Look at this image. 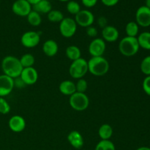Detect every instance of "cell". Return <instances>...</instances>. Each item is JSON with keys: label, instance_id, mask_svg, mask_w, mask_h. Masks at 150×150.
<instances>
[{"label": "cell", "instance_id": "cell-30", "mask_svg": "<svg viewBox=\"0 0 150 150\" xmlns=\"http://www.w3.org/2000/svg\"><path fill=\"white\" fill-rule=\"evenodd\" d=\"M76 92L81 93H85L87 90L88 83L84 79H78V81L76 83Z\"/></svg>", "mask_w": 150, "mask_h": 150}, {"label": "cell", "instance_id": "cell-25", "mask_svg": "<svg viewBox=\"0 0 150 150\" xmlns=\"http://www.w3.org/2000/svg\"><path fill=\"white\" fill-rule=\"evenodd\" d=\"M48 21L52 23H60L64 18V15L60 10H51L47 14Z\"/></svg>", "mask_w": 150, "mask_h": 150}, {"label": "cell", "instance_id": "cell-39", "mask_svg": "<svg viewBox=\"0 0 150 150\" xmlns=\"http://www.w3.org/2000/svg\"><path fill=\"white\" fill-rule=\"evenodd\" d=\"M136 150H150V148L147 147V146H142V147L138 148Z\"/></svg>", "mask_w": 150, "mask_h": 150}, {"label": "cell", "instance_id": "cell-22", "mask_svg": "<svg viewBox=\"0 0 150 150\" xmlns=\"http://www.w3.org/2000/svg\"><path fill=\"white\" fill-rule=\"evenodd\" d=\"M137 40L140 48L145 50H150V32H142L138 36Z\"/></svg>", "mask_w": 150, "mask_h": 150}, {"label": "cell", "instance_id": "cell-18", "mask_svg": "<svg viewBox=\"0 0 150 150\" xmlns=\"http://www.w3.org/2000/svg\"><path fill=\"white\" fill-rule=\"evenodd\" d=\"M59 90L62 95L71 96L75 92H76V83L70 80L63 81L59 86Z\"/></svg>", "mask_w": 150, "mask_h": 150}, {"label": "cell", "instance_id": "cell-24", "mask_svg": "<svg viewBox=\"0 0 150 150\" xmlns=\"http://www.w3.org/2000/svg\"><path fill=\"white\" fill-rule=\"evenodd\" d=\"M139 26L136 21H130L125 26V32L127 36L136 38L139 35Z\"/></svg>", "mask_w": 150, "mask_h": 150}, {"label": "cell", "instance_id": "cell-31", "mask_svg": "<svg viewBox=\"0 0 150 150\" xmlns=\"http://www.w3.org/2000/svg\"><path fill=\"white\" fill-rule=\"evenodd\" d=\"M10 105L4 98H0V114H7L10 111Z\"/></svg>", "mask_w": 150, "mask_h": 150}, {"label": "cell", "instance_id": "cell-40", "mask_svg": "<svg viewBox=\"0 0 150 150\" xmlns=\"http://www.w3.org/2000/svg\"><path fill=\"white\" fill-rule=\"evenodd\" d=\"M145 6L150 9V0H146V1H145Z\"/></svg>", "mask_w": 150, "mask_h": 150}, {"label": "cell", "instance_id": "cell-1", "mask_svg": "<svg viewBox=\"0 0 150 150\" xmlns=\"http://www.w3.org/2000/svg\"><path fill=\"white\" fill-rule=\"evenodd\" d=\"M1 67L4 74L13 79L19 77L23 69L19 59L14 56L4 57L1 61Z\"/></svg>", "mask_w": 150, "mask_h": 150}, {"label": "cell", "instance_id": "cell-17", "mask_svg": "<svg viewBox=\"0 0 150 150\" xmlns=\"http://www.w3.org/2000/svg\"><path fill=\"white\" fill-rule=\"evenodd\" d=\"M42 50L44 54L47 57H53L58 53L59 45L54 40H47L42 45Z\"/></svg>", "mask_w": 150, "mask_h": 150}, {"label": "cell", "instance_id": "cell-9", "mask_svg": "<svg viewBox=\"0 0 150 150\" xmlns=\"http://www.w3.org/2000/svg\"><path fill=\"white\" fill-rule=\"evenodd\" d=\"M75 21L79 26L87 28L92 26L95 21V16L88 10H81L79 13L75 16Z\"/></svg>", "mask_w": 150, "mask_h": 150}, {"label": "cell", "instance_id": "cell-14", "mask_svg": "<svg viewBox=\"0 0 150 150\" xmlns=\"http://www.w3.org/2000/svg\"><path fill=\"white\" fill-rule=\"evenodd\" d=\"M8 126L9 128L14 133H21L26 127V121L21 116L14 115L9 120Z\"/></svg>", "mask_w": 150, "mask_h": 150}, {"label": "cell", "instance_id": "cell-34", "mask_svg": "<svg viewBox=\"0 0 150 150\" xmlns=\"http://www.w3.org/2000/svg\"><path fill=\"white\" fill-rule=\"evenodd\" d=\"M13 82H14V87L18 88V89H23L26 86V83L23 82L20 76L13 79Z\"/></svg>", "mask_w": 150, "mask_h": 150}, {"label": "cell", "instance_id": "cell-28", "mask_svg": "<svg viewBox=\"0 0 150 150\" xmlns=\"http://www.w3.org/2000/svg\"><path fill=\"white\" fill-rule=\"evenodd\" d=\"M67 12L72 15L76 16L77 13H79L81 10V6L79 2L76 1H73V0H70V1H67V6H66Z\"/></svg>", "mask_w": 150, "mask_h": 150}, {"label": "cell", "instance_id": "cell-10", "mask_svg": "<svg viewBox=\"0 0 150 150\" xmlns=\"http://www.w3.org/2000/svg\"><path fill=\"white\" fill-rule=\"evenodd\" d=\"M32 10V5L27 0H16L12 5V11L16 16L26 17Z\"/></svg>", "mask_w": 150, "mask_h": 150}, {"label": "cell", "instance_id": "cell-2", "mask_svg": "<svg viewBox=\"0 0 150 150\" xmlns=\"http://www.w3.org/2000/svg\"><path fill=\"white\" fill-rule=\"evenodd\" d=\"M88 62V72L95 76H103L109 70V63L103 57H92Z\"/></svg>", "mask_w": 150, "mask_h": 150}, {"label": "cell", "instance_id": "cell-38", "mask_svg": "<svg viewBox=\"0 0 150 150\" xmlns=\"http://www.w3.org/2000/svg\"><path fill=\"white\" fill-rule=\"evenodd\" d=\"M27 1H29V2L30 3L32 6H33V5H35V4H37L38 2H39L40 0H27Z\"/></svg>", "mask_w": 150, "mask_h": 150}, {"label": "cell", "instance_id": "cell-13", "mask_svg": "<svg viewBox=\"0 0 150 150\" xmlns=\"http://www.w3.org/2000/svg\"><path fill=\"white\" fill-rule=\"evenodd\" d=\"M20 77L26 83V86H30V85L35 84L38 81V73L34 67H26L23 69Z\"/></svg>", "mask_w": 150, "mask_h": 150}, {"label": "cell", "instance_id": "cell-16", "mask_svg": "<svg viewBox=\"0 0 150 150\" xmlns=\"http://www.w3.org/2000/svg\"><path fill=\"white\" fill-rule=\"evenodd\" d=\"M67 141L70 144L76 149H81L84 144L81 133L77 130H73L69 133L67 135Z\"/></svg>", "mask_w": 150, "mask_h": 150}, {"label": "cell", "instance_id": "cell-19", "mask_svg": "<svg viewBox=\"0 0 150 150\" xmlns=\"http://www.w3.org/2000/svg\"><path fill=\"white\" fill-rule=\"evenodd\" d=\"M33 10L40 14H48L52 10V4L48 0H40L39 2L32 6Z\"/></svg>", "mask_w": 150, "mask_h": 150}, {"label": "cell", "instance_id": "cell-12", "mask_svg": "<svg viewBox=\"0 0 150 150\" xmlns=\"http://www.w3.org/2000/svg\"><path fill=\"white\" fill-rule=\"evenodd\" d=\"M13 89V79L4 74L0 75V98H4L9 95Z\"/></svg>", "mask_w": 150, "mask_h": 150}, {"label": "cell", "instance_id": "cell-29", "mask_svg": "<svg viewBox=\"0 0 150 150\" xmlns=\"http://www.w3.org/2000/svg\"><path fill=\"white\" fill-rule=\"evenodd\" d=\"M140 68L144 74L146 76H150V56H147L142 60Z\"/></svg>", "mask_w": 150, "mask_h": 150}, {"label": "cell", "instance_id": "cell-21", "mask_svg": "<svg viewBox=\"0 0 150 150\" xmlns=\"http://www.w3.org/2000/svg\"><path fill=\"white\" fill-rule=\"evenodd\" d=\"M98 135L101 140H110L113 135V128L110 125L103 124L98 130Z\"/></svg>", "mask_w": 150, "mask_h": 150}, {"label": "cell", "instance_id": "cell-33", "mask_svg": "<svg viewBox=\"0 0 150 150\" xmlns=\"http://www.w3.org/2000/svg\"><path fill=\"white\" fill-rule=\"evenodd\" d=\"M86 35H87L88 36L90 37V38H96L97 35H98V31L96 27L90 26H89V27L86 28Z\"/></svg>", "mask_w": 150, "mask_h": 150}, {"label": "cell", "instance_id": "cell-36", "mask_svg": "<svg viewBox=\"0 0 150 150\" xmlns=\"http://www.w3.org/2000/svg\"><path fill=\"white\" fill-rule=\"evenodd\" d=\"M98 24L99 25L101 29H103L105 26H108V20L104 16H100L99 18L98 19Z\"/></svg>", "mask_w": 150, "mask_h": 150}, {"label": "cell", "instance_id": "cell-37", "mask_svg": "<svg viewBox=\"0 0 150 150\" xmlns=\"http://www.w3.org/2000/svg\"><path fill=\"white\" fill-rule=\"evenodd\" d=\"M120 0H101V2L106 7H113L118 4Z\"/></svg>", "mask_w": 150, "mask_h": 150}, {"label": "cell", "instance_id": "cell-26", "mask_svg": "<svg viewBox=\"0 0 150 150\" xmlns=\"http://www.w3.org/2000/svg\"><path fill=\"white\" fill-rule=\"evenodd\" d=\"M20 62L23 68L26 67H33L34 64L35 62V59L32 54H25L19 59Z\"/></svg>", "mask_w": 150, "mask_h": 150}, {"label": "cell", "instance_id": "cell-32", "mask_svg": "<svg viewBox=\"0 0 150 150\" xmlns=\"http://www.w3.org/2000/svg\"><path fill=\"white\" fill-rule=\"evenodd\" d=\"M142 87L144 91L147 95L150 96V76H147L143 81Z\"/></svg>", "mask_w": 150, "mask_h": 150}, {"label": "cell", "instance_id": "cell-41", "mask_svg": "<svg viewBox=\"0 0 150 150\" xmlns=\"http://www.w3.org/2000/svg\"><path fill=\"white\" fill-rule=\"evenodd\" d=\"M59 1H70V0H59Z\"/></svg>", "mask_w": 150, "mask_h": 150}, {"label": "cell", "instance_id": "cell-4", "mask_svg": "<svg viewBox=\"0 0 150 150\" xmlns=\"http://www.w3.org/2000/svg\"><path fill=\"white\" fill-rule=\"evenodd\" d=\"M88 73V62L81 58L72 62L69 67V74L75 79H83Z\"/></svg>", "mask_w": 150, "mask_h": 150}, {"label": "cell", "instance_id": "cell-8", "mask_svg": "<svg viewBox=\"0 0 150 150\" xmlns=\"http://www.w3.org/2000/svg\"><path fill=\"white\" fill-rule=\"evenodd\" d=\"M106 49V44L102 38H97L91 41L88 51L92 57H103Z\"/></svg>", "mask_w": 150, "mask_h": 150}, {"label": "cell", "instance_id": "cell-11", "mask_svg": "<svg viewBox=\"0 0 150 150\" xmlns=\"http://www.w3.org/2000/svg\"><path fill=\"white\" fill-rule=\"evenodd\" d=\"M136 22L139 26L148 27L150 26V9L145 5L141 6L136 13Z\"/></svg>", "mask_w": 150, "mask_h": 150}, {"label": "cell", "instance_id": "cell-3", "mask_svg": "<svg viewBox=\"0 0 150 150\" xmlns=\"http://www.w3.org/2000/svg\"><path fill=\"white\" fill-rule=\"evenodd\" d=\"M140 48L137 38L126 36L119 43V51L123 56L127 57L136 55Z\"/></svg>", "mask_w": 150, "mask_h": 150}, {"label": "cell", "instance_id": "cell-7", "mask_svg": "<svg viewBox=\"0 0 150 150\" xmlns=\"http://www.w3.org/2000/svg\"><path fill=\"white\" fill-rule=\"evenodd\" d=\"M40 41V35L35 31H28L22 35L21 42L25 48H32L36 47Z\"/></svg>", "mask_w": 150, "mask_h": 150}, {"label": "cell", "instance_id": "cell-20", "mask_svg": "<svg viewBox=\"0 0 150 150\" xmlns=\"http://www.w3.org/2000/svg\"><path fill=\"white\" fill-rule=\"evenodd\" d=\"M66 57L72 62L77 60L81 57V51L76 45H70L65 50Z\"/></svg>", "mask_w": 150, "mask_h": 150}, {"label": "cell", "instance_id": "cell-23", "mask_svg": "<svg viewBox=\"0 0 150 150\" xmlns=\"http://www.w3.org/2000/svg\"><path fill=\"white\" fill-rule=\"evenodd\" d=\"M26 18H27L28 23L32 26H40L42 22V18H41L40 14L33 10L29 13Z\"/></svg>", "mask_w": 150, "mask_h": 150}, {"label": "cell", "instance_id": "cell-35", "mask_svg": "<svg viewBox=\"0 0 150 150\" xmlns=\"http://www.w3.org/2000/svg\"><path fill=\"white\" fill-rule=\"evenodd\" d=\"M81 2L84 7L90 8L96 5L98 3V0H81Z\"/></svg>", "mask_w": 150, "mask_h": 150}, {"label": "cell", "instance_id": "cell-5", "mask_svg": "<svg viewBox=\"0 0 150 150\" xmlns=\"http://www.w3.org/2000/svg\"><path fill=\"white\" fill-rule=\"evenodd\" d=\"M69 104L75 111H83L87 109L89 105V97L85 93L76 92L70 96Z\"/></svg>", "mask_w": 150, "mask_h": 150}, {"label": "cell", "instance_id": "cell-6", "mask_svg": "<svg viewBox=\"0 0 150 150\" xmlns=\"http://www.w3.org/2000/svg\"><path fill=\"white\" fill-rule=\"evenodd\" d=\"M77 23L72 18H64L59 23V32L62 36L65 38L73 37L77 31Z\"/></svg>", "mask_w": 150, "mask_h": 150}, {"label": "cell", "instance_id": "cell-15", "mask_svg": "<svg viewBox=\"0 0 150 150\" xmlns=\"http://www.w3.org/2000/svg\"><path fill=\"white\" fill-rule=\"evenodd\" d=\"M102 39L105 42H114L118 40L120 33L115 26L108 25L105 28L102 29Z\"/></svg>", "mask_w": 150, "mask_h": 150}, {"label": "cell", "instance_id": "cell-27", "mask_svg": "<svg viewBox=\"0 0 150 150\" xmlns=\"http://www.w3.org/2000/svg\"><path fill=\"white\" fill-rule=\"evenodd\" d=\"M95 150H116V146L111 140H101L97 144Z\"/></svg>", "mask_w": 150, "mask_h": 150}]
</instances>
